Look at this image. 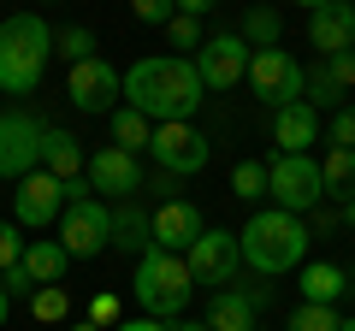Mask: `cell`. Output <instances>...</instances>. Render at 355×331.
I'll return each instance as SVG.
<instances>
[{"label":"cell","instance_id":"2","mask_svg":"<svg viewBox=\"0 0 355 331\" xmlns=\"http://www.w3.org/2000/svg\"><path fill=\"white\" fill-rule=\"evenodd\" d=\"M53 60V24L42 12H12L0 24V95H36Z\"/></svg>","mask_w":355,"mask_h":331},{"label":"cell","instance_id":"19","mask_svg":"<svg viewBox=\"0 0 355 331\" xmlns=\"http://www.w3.org/2000/svg\"><path fill=\"white\" fill-rule=\"evenodd\" d=\"M272 142H279V154H308L320 142V113L308 101H291L272 113Z\"/></svg>","mask_w":355,"mask_h":331},{"label":"cell","instance_id":"47","mask_svg":"<svg viewBox=\"0 0 355 331\" xmlns=\"http://www.w3.org/2000/svg\"><path fill=\"white\" fill-rule=\"evenodd\" d=\"M349 296H355V284H349Z\"/></svg>","mask_w":355,"mask_h":331},{"label":"cell","instance_id":"6","mask_svg":"<svg viewBox=\"0 0 355 331\" xmlns=\"http://www.w3.org/2000/svg\"><path fill=\"white\" fill-rule=\"evenodd\" d=\"M60 242L71 260H95L113 249V207L101 195H83V202H65L60 213Z\"/></svg>","mask_w":355,"mask_h":331},{"label":"cell","instance_id":"28","mask_svg":"<svg viewBox=\"0 0 355 331\" xmlns=\"http://www.w3.org/2000/svg\"><path fill=\"white\" fill-rule=\"evenodd\" d=\"M53 60H65V65L95 60V30H89V24H65V30H53Z\"/></svg>","mask_w":355,"mask_h":331},{"label":"cell","instance_id":"39","mask_svg":"<svg viewBox=\"0 0 355 331\" xmlns=\"http://www.w3.org/2000/svg\"><path fill=\"white\" fill-rule=\"evenodd\" d=\"M113 331H172L166 319H148V314H137V319H119Z\"/></svg>","mask_w":355,"mask_h":331},{"label":"cell","instance_id":"46","mask_svg":"<svg viewBox=\"0 0 355 331\" xmlns=\"http://www.w3.org/2000/svg\"><path fill=\"white\" fill-rule=\"evenodd\" d=\"M338 331H355V319H343V325H338Z\"/></svg>","mask_w":355,"mask_h":331},{"label":"cell","instance_id":"13","mask_svg":"<svg viewBox=\"0 0 355 331\" xmlns=\"http://www.w3.org/2000/svg\"><path fill=\"white\" fill-rule=\"evenodd\" d=\"M60 213H65V184L53 178V172H30V178H18V190H12V219L24 231H48V225H60Z\"/></svg>","mask_w":355,"mask_h":331},{"label":"cell","instance_id":"22","mask_svg":"<svg viewBox=\"0 0 355 331\" xmlns=\"http://www.w3.org/2000/svg\"><path fill=\"white\" fill-rule=\"evenodd\" d=\"M18 267H24L36 284H60L65 267H71V255H65L60 237H36V242H24V260H18Z\"/></svg>","mask_w":355,"mask_h":331},{"label":"cell","instance_id":"30","mask_svg":"<svg viewBox=\"0 0 355 331\" xmlns=\"http://www.w3.org/2000/svg\"><path fill=\"white\" fill-rule=\"evenodd\" d=\"M231 195H237V202H261L266 195V160H243L237 172H231Z\"/></svg>","mask_w":355,"mask_h":331},{"label":"cell","instance_id":"34","mask_svg":"<svg viewBox=\"0 0 355 331\" xmlns=\"http://www.w3.org/2000/svg\"><path fill=\"white\" fill-rule=\"evenodd\" d=\"M326 142H331V148H355V107H338V113H331Z\"/></svg>","mask_w":355,"mask_h":331},{"label":"cell","instance_id":"38","mask_svg":"<svg viewBox=\"0 0 355 331\" xmlns=\"http://www.w3.org/2000/svg\"><path fill=\"white\" fill-rule=\"evenodd\" d=\"M338 219H343L338 207H314V225H308V237H326V231L338 225Z\"/></svg>","mask_w":355,"mask_h":331},{"label":"cell","instance_id":"9","mask_svg":"<svg viewBox=\"0 0 355 331\" xmlns=\"http://www.w3.org/2000/svg\"><path fill=\"white\" fill-rule=\"evenodd\" d=\"M42 136L48 125L36 113H0V178H30L42 166Z\"/></svg>","mask_w":355,"mask_h":331},{"label":"cell","instance_id":"18","mask_svg":"<svg viewBox=\"0 0 355 331\" xmlns=\"http://www.w3.org/2000/svg\"><path fill=\"white\" fill-rule=\"evenodd\" d=\"M261 302H266L261 284H249V290H231V284L214 290V302H207V331H254Z\"/></svg>","mask_w":355,"mask_h":331},{"label":"cell","instance_id":"40","mask_svg":"<svg viewBox=\"0 0 355 331\" xmlns=\"http://www.w3.org/2000/svg\"><path fill=\"white\" fill-rule=\"evenodd\" d=\"M219 0H178V12H190V18H202V12H214Z\"/></svg>","mask_w":355,"mask_h":331},{"label":"cell","instance_id":"21","mask_svg":"<svg viewBox=\"0 0 355 331\" xmlns=\"http://www.w3.org/2000/svg\"><path fill=\"white\" fill-rule=\"evenodd\" d=\"M42 172H53L60 184L83 178V148H77V136H71V130L48 125V136H42Z\"/></svg>","mask_w":355,"mask_h":331},{"label":"cell","instance_id":"10","mask_svg":"<svg viewBox=\"0 0 355 331\" xmlns=\"http://www.w3.org/2000/svg\"><path fill=\"white\" fill-rule=\"evenodd\" d=\"M148 154H154V166H160V172H172V178H196L214 148H207V136L190 125V118H178V125H154Z\"/></svg>","mask_w":355,"mask_h":331},{"label":"cell","instance_id":"3","mask_svg":"<svg viewBox=\"0 0 355 331\" xmlns=\"http://www.w3.org/2000/svg\"><path fill=\"white\" fill-rule=\"evenodd\" d=\"M237 249H243V260H249L254 272L272 278V272L302 267V255H308V225H302L296 213H284V207H261V213L237 231Z\"/></svg>","mask_w":355,"mask_h":331},{"label":"cell","instance_id":"29","mask_svg":"<svg viewBox=\"0 0 355 331\" xmlns=\"http://www.w3.org/2000/svg\"><path fill=\"white\" fill-rule=\"evenodd\" d=\"M343 319H338V307H326V302H302L291 319H284V331H338Z\"/></svg>","mask_w":355,"mask_h":331},{"label":"cell","instance_id":"27","mask_svg":"<svg viewBox=\"0 0 355 331\" xmlns=\"http://www.w3.org/2000/svg\"><path fill=\"white\" fill-rule=\"evenodd\" d=\"M30 319H42V325L71 319V290H65V284H36V290H30Z\"/></svg>","mask_w":355,"mask_h":331},{"label":"cell","instance_id":"4","mask_svg":"<svg viewBox=\"0 0 355 331\" xmlns=\"http://www.w3.org/2000/svg\"><path fill=\"white\" fill-rule=\"evenodd\" d=\"M130 290H137L142 314L148 319H184V307H190L196 296V278L190 267H184V255H172V249H148V255H137V278H130Z\"/></svg>","mask_w":355,"mask_h":331},{"label":"cell","instance_id":"14","mask_svg":"<svg viewBox=\"0 0 355 331\" xmlns=\"http://www.w3.org/2000/svg\"><path fill=\"white\" fill-rule=\"evenodd\" d=\"M349 89H355V48L320 60L314 71L302 77V101L314 107V113H338V107H349V101H343Z\"/></svg>","mask_w":355,"mask_h":331},{"label":"cell","instance_id":"45","mask_svg":"<svg viewBox=\"0 0 355 331\" xmlns=\"http://www.w3.org/2000/svg\"><path fill=\"white\" fill-rule=\"evenodd\" d=\"M71 331H101V325H89V319H77V325H71Z\"/></svg>","mask_w":355,"mask_h":331},{"label":"cell","instance_id":"37","mask_svg":"<svg viewBox=\"0 0 355 331\" xmlns=\"http://www.w3.org/2000/svg\"><path fill=\"white\" fill-rule=\"evenodd\" d=\"M142 190H154V195H166V202H178V178H172V172H154V178H142Z\"/></svg>","mask_w":355,"mask_h":331},{"label":"cell","instance_id":"16","mask_svg":"<svg viewBox=\"0 0 355 331\" xmlns=\"http://www.w3.org/2000/svg\"><path fill=\"white\" fill-rule=\"evenodd\" d=\"M308 42L320 48V60L355 48V0H326L320 12H308Z\"/></svg>","mask_w":355,"mask_h":331},{"label":"cell","instance_id":"42","mask_svg":"<svg viewBox=\"0 0 355 331\" xmlns=\"http://www.w3.org/2000/svg\"><path fill=\"white\" fill-rule=\"evenodd\" d=\"M6 314H12V296H6V284H0V325H6Z\"/></svg>","mask_w":355,"mask_h":331},{"label":"cell","instance_id":"5","mask_svg":"<svg viewBox=\"0 0 355 331\" xmlns=\"http://www.w3.org/2000/svg\"><path fill=\"white\" fill-rule=\"evenodd\" d=\"M266 195H272V207H284V213H314L320 202H326V178H320V160H308V154H279V160H266Z\"/></svg>","mask_w":355,"mask_h":331},{"label":"cell","instance_id":"35","mask_svg":"<svg viewBox=\"0 0 355 331\" xmlns=\"http://www.w3.org/2000/svg\"><path fill=\"white\" fill-rule=\"evenodd\" d=\"M130 12H137V24H166L178 12V0H130Z\"/></svg>","mask_w":355,"mask_h":331},{"label":"cell","instance_id":"44","mask_svg":"<svg viewBox=\"0 0 355 331\" xmlns=\"http://www.w3.org/2000/svg\"><path fill=\"white\" fill-rule=\"evenodd\" d=\"M296 6H308V12H320V6H326V0H296Z\"/></svg>","mask_w":355,"mask_h":331},{"label":"cell","instance_id":"31","mask_svg":"<svg viewBox=\"0 0 355 331\" xmlns=\"http://www.w3.org/2000/svg\"><path fill=\"white\" fill-rule=\"evenodd\" d=\"M166 36H172V48H190V53L207 42L202 36V18H190V12H172V18H166Z\"/></svg>","mask_w":355,"mask_h":331},{"label":"cell","instance_id":"11","mask_svg":"<svg viewBox=\"0 0 355 331\" xmlns=\"http://www.w3.org/2000/svg\"><path fill=\"white\" fill-rule=\"evenodd\" d=\"M184 267H190V278H196V284H214V290H225V284L237 278V267H243L237 231H214V225H207L202 237L184 249Z\"/></svg>","mask_w":355,"mask_h":331},{"label":"cell","instance_id":"43","mask_svg":"<svg viewBox=\"0 0 355 331\" xmlns=\"http://www.w3.org/2000/svg\"><path fill=\"white\" fill-rule=\"evenodd\" d=\"M343 225H355V202H343Z\"/></svg>","mask_w":355,"mask_h":331},{"label":"cell","instance_id":"12","mask_svg":"<svg viewBox=\"0 0 355 331\" xmlns=\"http://www.w3.org/2000/svg\"><path fill=\"white\" fill-rule=\"evenodd\" d=\"M65 95H71L77 113H113L119 95H125V71H113L101 53L95 60H77L71 77H65Z\"/></svg>","mask_w":355,"mask_h":331},{"label":"cell","instance_id":"24","mask_svg":"<svg viewBox=\"0 0 355 331\" xmlns=\"http://www.w3.org/2000/svg\"><path fill=\"white\" fill-rule=\"evenodd\" d=\"M320 178H326V202H355V148H326Z\"/></svg>","mask_w":355,"mask_h":331},{"label":"cell","instance_id":"25","mask_svg":"<svg viewBox=\"0 0 355 331\" xmlns=\"http://www.w3.org/2000/svg\"><path fill=\"white\" fill-rule=\"evenodd\" d=\"M113 148H125V154H148V142H154V125L137 113V107H113Z\"/></svg>","mask_w":355,"mask_h":331},{"label":"cell","instance_id":"36","mask_svg":"<svg viewBox=\"0 0 355 331\" xmlns=\"http://www.w3.org/2000/svg\"><path fill=\"white\" fill-rule=\"evenodd\" d=\"M0 284H6V296H12V302H18V296H30V290H36V278H30L24 267H6V272H0Z\"/></svg>","mask_w":355,"mask_h":331},{"label":"cell","instance_id":"7","mask_svg":"<svg viewBox=\"0 0 355 331\" xmlns=\"http://www.w3.org/2000/svg\"><path fill=\"white\" fill-rule=\"evenodd\" d=\"M249 60H254V48L237 36V30H219V36H207L202 48L190 53L202 89H231V83H243V77H249Z\"/></svg>","mask_w":355,"mask_h":331},{"label":"cell","instance_id":"17","mask_svg":"<svg viewBox=\"0 0 355 331\" xmlns=\"http://www.w3.org/2000/svg\"><path fill=\"white\" fill-rule=\"evenodd\" d=\"M202 231H207V219H202V207H196V202H160V207H154V249L184 255Z\"/></svg>","mask_w":355,"mask_h":331},{"label":"cell","instance_id":"15","mask_svg":"<svg viewBox=\"0 0 355 331\" xmlns=\"http://www.w3.org/2000/svg\"><path fill=\"white\" fill-rule=\"evenodd\" d=\"M89 190L113 195V202L142 195V160L125 154V148H95V154H89Z\"/></svg>","mask_w":355,"mask_h":331},{"label":"cell","instance_id":"41","mask_svg":"<svg viewBox=\"0 0 355 331\" xmlns=\"http://www.w3.org/2000/svg\"><path fill=\"white\" fill-rule=\"evenodd\" d=\"M172 331H207V319H172Z\"/></svg>","mask_w":355,"mask_h":331},{"label":"cell","instance_id":"26","mask_svg":"<svg viewBox=\"0 0 355 331\" xmlns=\"http://www.w3.org/2000/svg\"><path fill=\"white\" fill-rule=\"evenodd\" d=\"M237 36L249 42L254 53H261V48H279V42H284V18L272 12V6H249V18H243Z\"/></svg>","mask_w":355,"mask_h":331},{"label":"cell","instance_id":"20","mask_svg":"<svg viewBox=\"0 0 355 331\" xmlns=\"http://www.w3.org/2000/svg\"><path fill=\"white\" fill-rule=\"evenodd\" d=\"M113 249L119 255H148L154 249V213L137 202V195L113 207Z\"/></svg>","mask_w":355,"mask_h":331},{"label":"cell","instance_id":"23","mask_svg":"<svg viewBox=\"0 0 355 331\" xmlns=\"http://www.w3.org/2000/svg\"><path fill=\"white\" fill-rule=\"evenodd\" d=\"M349 290V272L343 267H331V260H308L302 267V302H338V296Z\"/></svg>","mask_w":355,"mask_h":331},{"label":"cell","instance_id":"1","mask_svg":"<svg viewBox=\"0 0 355 331\" xmlns=\"http://www.w3.org/2000/svg\"><path fill=\"white\" fill-rule=\"evenodd\" d=\"M207 101L202 77H196L190 53H142L125 71V107H137L148 125H178L196 118V107Z\"/></svg>","mask_w":355,"mask_h":331},{"label":"cell","instance_id":"33","mask_svg":"<svg viewBox=\"0 0 355 331\" xmlns=\"http://www.w3.org/2000/svg\"><path fill=\"white\" fill-rule=\"evenodd\" d=\"M18 231H24L18 219H0V272L24 260V237H18Z\"/></svg>","mask_w":355,"mask_h":331},{"label":"cell","instance_id":"8","mask_svg":"<svg viewBox=\"0 0 355 331\" xmlns=\"http://www.w3.org/2000/svg\"><path fill=\"white\" fill-rule=\"evenodd\" d=\"M302 65H296V53H284V48H261L249 60V89L261 95L272 113L279 107H291V101H302Z\"/></svg>","mask_w":355,"mask_h":331},{"label":"cell","instance_id":"32","mask_svg":"<svg viewBox=\"0 0 355 331\" xmlns=\"http://www.w3.org/2000/svg\"><path fill=\"white\" fill-rule=\"evenodd\" d=\"M83 319H89V325H101V331H113V325H119V296H113V290H101V296H89Z\"/></svg>","mask_w":355,"mask_h":331}]
</instances>
